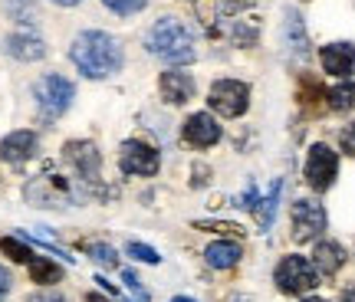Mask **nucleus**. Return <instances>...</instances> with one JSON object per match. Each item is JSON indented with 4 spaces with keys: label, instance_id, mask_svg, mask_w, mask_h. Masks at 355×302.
I'll use <instances>...</instances> for the list:
<instances>
[{
    "label": "nucleus",
    "instance_id": "nucleus-1",
    "mask_svg": "<svg viewBox=\"0 0 355 302\" xmlns=\"http://www.w3.org/2000/svg\"><path fill=\"white\" fill-rule=\"evenodd\" d=\"M69 60L76 63V69L89 79H109L122 69L125 63V53L122 43L112 33H102V30H86L73 39L69 46Z\"/></svg>",
    "mask_w": 355,
    "mask_h": 302
},
{
    "label": "nucleus",
    "instance_id": "nucleus-2",
    "mask_svg": "<svg viewBox=\"0 0 355 302\" xmlns=\"http://www.w3.org/2000/svg\"><path fill=\"white\" fill-rule=\"evenodd\" d=\"M145 50L152 53V56H158V60L168 66H184V63H194V60H198L194 33H191L178 17H162V20L148 30Z\"/></svg>",
    "mask_w": 355,
    "mask_h": 302
},
{
    "label": "nucleus",
    "instance_id": "nucleus-3",
    "mask_svg": "<svg viewBox=\"0 0 355 302\" xmlns=\"http://www.w3.org/2000/svg\"><path fill=\"white\" fill-rule=\"evenodd\" d=\"M273 283H277V290L283 296H306L309 290L319 286V273L313 266V260H306L300 253H290V256H283L277 263Z\"/></svg>",
    "mask_w": 355,
    "mask_h": 302
},
{
    "label": "nucleus",
    "instance_id": "nucleus-4",
    "mask_svg": "<svg viewBox=\"0 0 355 302\" xmlns=\"http://www.w3.org/2000/svg\"><path fill=\"white\" fill-rule=\"evenodd\" d=\"M33 96H37V105H40V115L46 118V122H56L60 115L73 105V96H76V86L60 73H50L37 79V86H33Z\"/></svg>",
    "mask_w": 355,
    "mask_h": 302
},
{
    "label": "nucleus",
    "instance_id": "nucleus-5",
    "mask_svg": "<svg viewBox=\"0 0 355 302\" xmlns=\"http://www.w3.org/2000/svg\"><path fill=\"white\" fill-rule=\"evenodd\" d=\"M207 105L217 115H224V118H237L250 105V89L237 82V79H217L211 92H207Z\"/></svg>",
    "mask_w": 355,
    "mask_h": 302
},
{
    "label": "nucleus",
    "instance_id": "nucleus-6",
    "mask_svg": "<svg viewBox=\"0 0 355 302\" xmlns=\"http://www.w3.org/2000/svg\"><path fill=\"white\" fill-rule=\"evenodd\" d=\"M336 175H339V154L329 148V145H313L309 154H306V184L322 194L336 184Z\"/></svg>",
    "mask_w": 355,
    "mask_h": 302
},
{
    "label": "nucleus",
    "instance_id": "nucleus-7",
    "mask_svg": "<svg viewBox=\"0 0 355 302\" xmlns=\"http://www.w3.org/2000/svg\"><path fill=\"white\" fill-rule=\"evenodd\" d=\"M290 220H293V240L296 243H309V240H319L322 237V230L329 224V217H326V207L319 201H296L290 211Z\"/></svg>",
    "mask_w": 355,
    "mask_h": 302
},
{
    "label": "nucleus",
    "instance_id": "nucleus-8",
    "mask_svg": "<svg viewBox=\"0 0 355 302\" xmlns=\"http://www.w3.org/2000/svg\"><path fill=\"white\" fill-rule=\"evenodd\" d=\"M119 168H122L125 175L152 177V175H158V168H162V154H158L155 145H145V141L132 139L119 151Z\"/></svg>",
    "mask_w": 355,
    "mask_h": 302
},
{
    "label": "nucleus",
    "instance_id": "nucleus-9",
    "mask_svg": "<svg viewBox=\"0 0 355 302\" xmlns=\"http://www.w3.org/2000/svg\"><path fill=\"white\" fill-rule=\"evenodd\" d=\"M73 194L63 177H37L33 184H26V201H33L37 207H63Z\"/></svg>",
    "mask_w": 355,
    "mask_h": 302
},
{
    "label": "nucleus",
    "instance_id": "nucleus-10",
    "mask_svg": "<svg viewBox=\"0 0 355 302\" xmlns=\"http://www.w3.org/2000/svg\"><path fill=\"white\" fill-rule=\"evenodd\" d=\"M319 63L329 76L349 79L355 73V46L352 43H329V46L319 50Z\"/></svg>",
    "mask_w": 355,
    "mask_h": 302
},
{
    "label": "nucleus",
    "instance_id": "nucleus-11",
    "mask_svg": "<svg viewBox=\"0 0 355 302\" xmlns=\"http://www.w3.org/2000/svg\"><path fill=\"white\" fill-rule=\"evenodd\" d=\"M184 141L191 148H211L220 141V125L214 122V115L207 112H194L184 122Z\"/></svg>",
    "mask_w": 355,
    "mask_h": 302
},
{
    "label": "nucleus",
    "instance_id": "nucleus-12",
    "mask_svg": "<svg viewBox=\"0 0 355 302\" xmlns=\"http://www.w3.org/2000/svg\"><path fill=\"white\" fill-rule=\"evenodd\" d=\"M37 148H40L37 135L26 132V128H20V132H10L7 139L0 141V158H3L7 164H24L37 154Z\"/></svg>",
    "mask_w": 355,
    "mask_h": 302
},
{
    "label": "nucleus",
    "instance_id": "nucleus-13",
    "mask_svg": "<svg viewBox=\"0 0 355 302\" xmlns=\"http://www.w3.org/2000/svg\"><path fill=\"white\" fill-rule=\"evenodd\" d=\"M158 89H162V99L168 105H184L188 99H194V79L188 73H178V69H168L158 79Z\"/></svg>",
    "mask_w": 355,
    "mask_h": 302
},
{
    "label": "nucleus",
    "instance_id": "nucleus-14",
    "mask_svg": "<svg viewBox=\"0 0 355 302\" xmlns=\"http://www.w3.org/2000/svg\"><path fill=\"white\" fill-rule=\"evenodd\" d=\"M345 247L336 243V240H319L316 250H313V266H316L319 276H336L339 269L345 266Z\"/></svg>",
    "mask_w": 355,
    "mask_h": 302
},
{
    "label": "nucleus",
    "instance_id": "nucleus-15",
    "mask_svg": "<svg viewBox=\"0 0 355 302\" xmlns=\"http://www.w3.org/2000/svg\"><path fill=\"white\" fill-rule=\"evenodd\" d=\"M66 161L76 168L79 175L86 177V181H92V177H99V151H96V145H89V141H69L66 145Z\"/></svg>",
    "mask_w": 355,
    "mask_h": 302
},
{
    "label": "nucleus",
    "instance_id": "nucleus-16",
    "mask_svg": "<svg viewBox=\"0 0 355 302\" xmlns=\"http://www.w3.org/2000/svg\"><path fill=\"white\" fill-rule=\"evenodd\" d=\"M241 243H234V240H214V243H207V250H204V263L211 266V269H234V266L241 263Z\"/></svg>",
    "mask_w": 355,
    "mask_h": 302
},
{
    "label": "nucleus",
    "instance_id": "nucleus-17",
    "mask_svg": "<svg viewBox=\"0 0 355 302\" xmlns=\"http://www.w3.org/2000/svg\"><path fill=\"white\" fill-rule=\"evenodd\" d=\"M7 53L13 60H20V63H37V60L46 56V43L37 33H13L7 39Z\"/></svg>",
    "mask_w": 355,
    "mask_h": 302
},
{
    "label": "nucleus",
    "instance_id": "nucleus-18",
    "mask_svg": "<svg viewBox=\"0 0 355 302\" xmlns=\"http://www.w3.org/2000/svg\"><path fill=\"white\" fill-rule=\"evenodd\" d=\"M286 43H290V50L296 60H306V56H309V37H306L303 17H300L296 7L286 10Z\"/></svg>",
    "mask_w": 355,
    "mask_h": 302
},
{
    "label": "nucleus",
    "instance_id": "nucleus-19",
    "mask_svg": "<svg viewBox=\"0 0 355 302\" xmlns=\"http://www.w3.org/2000/svg\"><path fill=\"white\" fill-rule=\"evenodd\" d=\"M26 266H30V279L40 283V286L63 283V269H60V263H53V260H46V256H33Z\"/></svg>",
    "mask_w": 355,
    "mask_h": 302
},
{
    "label": "nucleus",
    "instance_id": "nucleus-20",
    "mask_svg": "<svg viewBox=\"0 0 355 302\" xmlns=\"http://www.w3.org/2000/svg\"><path fill=\"white\" fill-rule=\"evenodd\" d=\"M326 99H329L332 112H349V109L355 105V82H349V79H345L343 86H336V89H329V92H326Z\"/></svg>",
    "mask_w": 355,
    "mask_h": 302
},
{
    "label": "nucleus",
    "instance_id": "nucleus-21",
    "mask_svg": "<svg viewBox=\"0 0 355 302\" xmlns=\"http://www.w3.org/2000/svg\"><path fill=\"white\" fill-rule=\"evenodd\" d=\"M0 250L7 253V256L13 260V263H30V260L37 256V253L30 250L26 243H20L17 237H3V240H0Z\"/></svg>",
    "mask_w": 355,
    "mask_h": 302
},
{
    "label": "nucleus",
    "instance_id": "nucleus-22",
    "mask_svg": "<svg viewBox=\"0 0 355 302\" xmlns=\"http://www.w3.org/2000/svg\"><path fill=\"white\" fill-rule=\"evenodd\" d=\"M86 253H89V256H92V260H96L99 266H105V269H115V266H119V253H115L109 243H89Z\"/></svg>",
    "mask_w": 355,
    "mask_h": 302
},
{
    "label": "nucleus",
    "instance_id": "nucleus-23",
    "mask_svg": "<svg viewBox=\"0 0 355 302\" xmlns=\"http://www.w3.org/2000/svg\"><path fill=\"white\" fill-rule=\"evenodd\" d=\"M7 10H10L13 20L33 24V17H37V0H7Z\"/></svg>",
    "mask_w": 355,
    "mask_h": 302
},
{
    "label": "nucleus",
    "instance_id": "nucleus-24",
    "mask_svg": "<svg viewBox=\"0 0 355 302\" xmlns=\"http://www.w3.org/2000/svg\"><path fill=\"white\" fill-rule=\"evenodd\" d=\"M125 253L132 256V260H139V263H148V266L162 263V256H158V250H152V247H145V243H139V240H132V243L125 247Z\"/></svg>",
    "mask_w": 355,
    "mask_h": 302
},
{
    "label": "nucleus",
    "instance_id": "nucleus-25",
    "mask_svg": "<svg viewBox=\"0 0 355 302\" xmlns=\"http://www.w3.org/2000/svg\"><path fill=\"white\" fill-rule=\"evenodd\" d=\"M102 3H105L112 13H119V17H132V13L145 10V3H148V0H102Z\"/></svg>",
    "mask_w": 355,
    "mask_h": 302
},
{
    "label": "nucleus",
    "instance_id": "nucleus-26",
    "mask_svg": "<svg viewBox=\"0 0 355 302\" xmlns=\"http://www.w3.org/2000/svg\"><path fill=\"white\" fill-rule=\"evenodd\" d=\"M279 190H283V181H277L273 188H270V194L263 197V217H260V226H270V220H273V211H277V201H279Z\"/></svg>",
    "mask_w": 355,
    "mask_h": 302
},
{
    "label": "nucleus",
    "instance_id": "nucleus-27",
    "mask_svg": "<svg viewBox=\"0 0 355 302\" xmlns=\"http://www.w3.org/2000/svg\"><path fill=\"white\" fill-rule=\"evenodd\" d=\"M339 148H343L345 154H355V122H349V125L339 132Z\"/></svg>",
    "mask_w": 355,
    "mask_h": 302
},
{
    "label": "nucleus",
    "instance_id": "nucleus-28",
    "mask_svg": "<svg viewBox=\"0 0 355 302\" xmlns=\"http://www.w3.org/2000/svg\"><path fill=\"white\" fill-rule=\"evenodd\" d=\"M122 279H125V286L132 292H135V296H139L141 302H148V292L141 290V283H139V276H135V273H132V269H122Z\"/></svg>",
    "mask_w": 355,
    "mask_h": 302
},
{
    "label": "nucleus",
    "instance_id": "nucleus-29",
    "mask_svg": "<svg viewBox=\"0 0 355 302\" xmlns=\"http://www.w3.org/2000/svg\"><path fill=\"white\" fill-rule=\"evenodd\" d=\"M13 290V276H10V269L7 266H0V299L7 296V292Z\"/></svg>",
    "mask_w": 355,
    "mask_h": 302
},
{
    "label": "nucleus",
    "instance_id": "nucleus-30",
    "mask_svg": "<svg viewBox=\"0 0 355 302\" xmlns=\"http://www.w3.org/2000/svg\"><path fill=\"white\" fill-rule=\"evenodd\" d=\"M30 302H66L63 296H60V292H37V296H30Z\"/></svg>",
    "mask_w": 355,
    "mask_h": 302
},
{
    "label": "nucleus",
    "instance_id": "nucleus-31",
    "mask_svg": "<svg viewBox=\"0 0 355 302\" xmlns=\"http://www.w3.org/2000/svg\"><path fill=\"white\" fill-rule=\"evenodd\" d=\"M86 302H112V299H105L102 292H89V296H86Z\"/></svg>",
    "mask_w": 355,
    "mask_h": 302
},
{
    "label": "nucleus",
    "instance_id": "nucleus-32",
    "mask_svg": "<svg viewBox=\"0 0 355 302\" xmlns=\"http://www.w3.org/2000/svg\"><path fill=\"white\" fill-rule=\"evenodd\" d=\"M339 302H355V286H349V290L343 292V299H339Z\"/></svg>",
    "mask_w": 355,
    "mask_h": 302
},
{
    "label": "nucleus",
    "instance_id": "nucleus-33",
    "mask_svg": "<svg viewBox=\"0 0 355 302\" xmlns=\"http://www.w3.org/2000/svg\"><path fill=\"white\" fill-rule=\"evenodd\" d=\"M227 7H247V3H254V0H224Z\"/></svg>",
    "mask_w": 355,
    "mask_h": 302
},
{
    "label": "nucleus",
    "instance_id": "nucleus-34",
    "mask_svg": "<svg viewBox=\"0 0 355 302\" xmlns=\"http://www.w3.org/2000/svg\"><path fill=\"white\" fill-rule=\"evenodd\" d=\"M53 3H60V7H76V3H83V0H53Z\"/></svg>",
    "mask_w": 355,
    "mask_h": 302
},
{
    "label": "nucleus",
    "instance_id": "nucleus-35",
    "mask_svg": "<svg viewBox=\"0 0 355 302\" xmlns=\"http://www.w3.org/2000/svg\"><path fill=\"white\" fill-rule=\"evenodd\" d=\"M168 302H194V299H188V296H175V299H168Z\"/></svg>",
    "mask_w": 355,
    "mask_h": 302
},
{
    "label": "nucleus",
    "instance_id": "nucleus-36",
    "mask_svg": "<svg viewBox=\"0 0 355 302\" xmlns=\"http://www.w3.org/2000/svg\"><path fill=\"white\" fill-rule=\"evenodd\" d=\"M303 302H326V299H319V296H309V299H303Z\"/></svg>",
    "mask_w": 355,
    "mask_h": 302
}]
</instances>
